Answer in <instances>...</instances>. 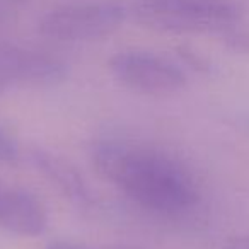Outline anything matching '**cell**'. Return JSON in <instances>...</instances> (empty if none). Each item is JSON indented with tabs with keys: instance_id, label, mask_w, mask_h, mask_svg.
Segmentation results:
<instances>
[{
	"instance_id": "ba28073f",
	"label": "cell",
	"mask_w": 249,
	"mask_h": 249,
	"mask_svg": "<svg viewBox=\"0 0 249 249\" xmlns=\"http://www.w3.org/2000/svg\"><path fill=\"white\" fill-rule=\"evenodd\" d=\"M19 157L18 140L0 124V162H14Z\"/></svg>"
},
{
	"instance_id": "5b68a950",
	"label": "cell",
	"mask_w": 249,
	"mask_h": 249,
	"mask_svg": "<svg viewBox=\"0 0 249 249\" xmlns=\"http://www.w3.org/2000/svg\"><path fill=\"white\" fill-rule=\"evenodd\" d=\"M65 77V63L55 56L0 43V94L21 86H55Z\"/></svg>"
},
{
	"instance_id": "9c48e42d",
	"label": "cell",
	"mask_w": 249,
	"mask_h": 249,
	"mask_svg": "<svg viewBox=\"0 0 249 249\" xmlns=\"http://www.w3.org/2000/svg\"><path fill=\"white\" fill-rule=\"evenodd\" d=\"M46 249H101V248H94V246L82 244V242H73V241H53L46 246Z\"/></svg>"
},
{
	"instance_id": "3957f363",
	"label": "cell",
	"mask_w": 249,
	"mask_h": 249,
	"mask_svg": "<svg viewBox=\"0 0 249 249\" xmlns=\"http://www.w3.org/2000/svg\"><path fill=\"white\" fill-rule=\"evenodd\" d=\"M123 7L107 2L60 5L41 18L38 29L55 41H97L114 33L124 21Z\"/></svg>"
},
{
	"instance_id": "7a4b0ae2",
	"label": "cell",
	"mask_w": 249,
	"mask_h": 249,
	"mask_svg": "<svg viewBox=\"0 0 249 249\" xmlns=\"http://www.w3.org/2000/svg\"><path fill=\"white\" fill-rule=\"evenodd\" d=\"M133 16L164 33H207L234 52H249V28L232 5L220 0H139Z\"/></svg>"
},
{
	"instance_id": "6da1fadb",
	"label": "cell",
	"mask_w": 249,
	"mask_h": 249,
	"mask_svg": "<svg viewBox=\"0 0 249 249\" xmlns=\"http://www.w3.org/2000/svg\"><path fill=\"white\" fill-rule=\"evenodd\" d=\"M99 174L143 210L179 215L198 201L190 171L173 156L142 143L107 140L94 149Z\"/></svg>"
},
{
	"instance_id": "52a82bcc",
	"label": "cell",
	"mask_w": 249,
	"mask_h": 249,
	"mask_svg": "<svg viewBox=\"0 0 249 249\" xmlns=\"http://www.w3.org/2000/svg\"><path fill=\"white\" fill-rule=\"evenodd\" d=\"M33 160H35V166L45 174L46 179L65 195V198L77 203L89 201V188L80 173L69 160L45 150H36L33 154Z\"/></svg>"
},
{
	"instance_id": "8992f818",
	"label": "cell",
	"mask_w": 249,
	"mask_h": 249,
	"mask_svg": "<svg viewBox=\"0 0 249 249\" xmlns=\"http://www.w3.org/2000/svg\"><path fill=\"white\" fill-rule=\"evenodd\" d=\"M48 224L43 201L22 188L0 191V227L22 237L41 235Z\"/></svg>"
},
{
	"instance_id": "30bf717a",
	"label": "cell",
	"mask_w": 249,
	"mask_h": 249,
	"mask_svg": "<svg viewBox=\"0 0 249 249\" xmlns=\"http://www.w3.org/2000/svg\"><path fill=\"white\" fill-rule=\"evenodd\" d=\"M222 249H249V234L229 239Z\"/></svg>"
},
{
	"instance_id": "277c9868",
	"label": "cell",
	"mask_w": 249,
	"mask_h": 249,
	"mask_svg": "<svg viewBox=\"0 0 249 249\" xmlns=\"http://www.w3.org/2000/svg\"><path fill=\"white\" fill-rule=\"evenodd\" d=\"M109 69L121 86L142 96L166 97L186 84V75L176 63L143 50L118 52L111 56Z\"/></svg>"
}]
</instances>
